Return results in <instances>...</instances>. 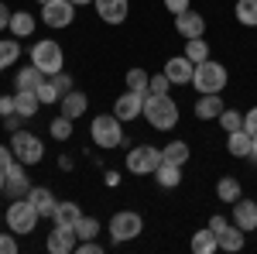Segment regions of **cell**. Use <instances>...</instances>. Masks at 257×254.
<instances>
[{
  "instance_id": "obj_51",
  "label": "cell",
  "mask_w": 257,
  "mask_h": 254,
  "mask_svg": "<svg viewBox=\"0 0 257 254\" xmlns=\"http://www.w3.org/2000/svg\"><path fill=\"white\" fill-rule=\"evenodd\" d=\"M7 189V172H0V193Z\"/></svg>"
},
{
  "instance_id": "obj_33",
  "label": "cell",
  "mask_w": 257,
  "mask_h": 254,
  "mask_svg": "<svg viewBox=\"0 0 257 254\" xmlns=\"http://www.w3.org/2000/svg\"><path fill=\"white\" fill-rule=\"evenodd\" d=\"M48 131H52V137H55V141H69V137H72V117L59 114V117L48 124Z\"/></svg>"
},
{
  "instance_id": "obj_37",
  "label": "cell",
  "mask_w": 257,
  "mask_h": 254,
  "mask_svg": "<svg viewBox=\"0 0 257 254\" xmlns=\"http://www.w3.org/2000/svg\"><path fill=\"white\" fill-rule=\"evenodd\" d=\"M38 100H41V107H48V103H59V100H62V93L55 90V82H52V79H45V82L38 86Z\"/></svg>"
},
{
  "instance_id": "obj_31",
  "label": "cell",
  "mask_w": 257,
  "mask_h": 254,
  "mask_svg": "<svg viewBox=\"0 0 257 254\" xmlns=\"http://www.w3.org/2000/svg\"><path fill=\"white\" fill-rule=\"evenodd\" d=\"M185 59L189 62H206L209 59V41L206 38H185Z\"/></svg>"
},
{
  "instance_id": "obj_48",
  "label": "cell",
  "mask_w": 257,
  "mask_h": 254,
  "mask_svg": "<svg viewBox=\"0 0 257 254\" xmlns=\"http://www.w3.org/2000/svg\"><path fill=\"white\" fill-rule=\"evenodd\" d=\"M11 14H14V11H11L7 4H0V31H7V28H11Z\"/></svg>"
},
{
  "instance_id": "obj_21",
  "label": "cell",
  "mask_w": 257,
  "mask_h": 254,
  "mask_svg": "<svg viewBox=\"0 0 257 254\" xmlns=\"http://www.w3.org/2000/svg\"><path fill=\"white\" fill-rule=\"evenodd\" d=\"M45 79L48 76L41 72L38 65H24L18 76H14V86H18V90H28V93H38V86L45 82Z\"/></svg>"
},
{
  "instance_id": "obj_6",
  "label": "cell",
  "mask_w": 257,
  "mask_h": 254,
  "mask_svg": "<svg viewBox=\"0 0 257 254\" xmlns=\"http://www.w3.org/2000/svg\"><path fill=\"white\" fill-rule=\"evenodd\" d=\"M11 151H14V158L18 161H24V165H38L41 158H45V144H41L38 134H31V131H14L11 134Z\"/></svg>"
},
{
  "instance_id": "obj_9",
  "label": "cell",
  "mask_w": 257,
  "mask_h": 254,
  "mask_svg": "<svg viewBox=\"0 0 257 254\" xmlns=\"http://www.w3.org/2000/svg\"><path fill=\"white\" fill-rule=\"evenodd\" d=\"M41 21L48 28H69L76 21V4L72 0H48V4H41Z\"/></svg>"
},
{
  "instance_id": "obj_16",
  "label": "cell",
  "mask_w": 257,
  "mask_h": 254,
  "mask_svg": "<svg viewBox=\"0 0 257 254\" xmlns=\"http://www.w3.org/2000/svg\"><path fill=\"white\" fill-rule=\"evenodd\" d=\"M93 4H96V14L106 24H123L127 14H131V4L127 0H93Z\"/></svg>"
},
{
  "instance_id": "obj_39",
  "label": "cell",
  "mask_w": 257,
  "mask_h": 254,
  "mask_svg": "<svg viewBox=\"0 0 257 254\" xmlns=\"http://www.w3.org/2000/svg\"><path fill=\"white\" fill-rule=\"evenodd\" d=\"M52 79V82H55V90H59L62 97H65V93H69V90H72V76H69V72H65V69H62V72H55V76H48Z\"/></svg>"
},
{
  "instance_id": "obj_36",
  "label": "cell",
  "mask_w": 257,
  "mask_h": 254,
  "mask_svg": "<svg viewBox=\"0 0 257 254\" xmlns=\"http://www.w3.org/2000/svg\"><path fill=\"white\" fill-rule=\"evenodd\" d=\"M219 127L230 134V131H240L243 127V114H237V110H223L219 114Z\"/></svg>"
},
{
  "instance_id": "obj_34",
  "label": "cell",
  "mask_w": 257,
  "mask_h": 254,
  "mask_svg": "<svg viewBox=\"0 0 257 254\" xmlns=\"http://www.w3.org/2000/svg\"><path fill=\"white\" fill-rule=\"evenodd\" d=\"M99 234V220L96 216H79V223H76V237L79 240H93Z\"/></svg>"
},
{
  "instance_id": "obj_4",
  "label": "cell",
  "mask_w": 257,
  "mask_h": 254,
  "mask_svg": "<svg viewBox=\"0 0 257 254\" xmlns=\"http://www.w3.org/2000/svg\"><path fill=\"white\" fill-rule=\"evenodd\" d=\"M31 65H38L45 76H55L65 69V52L55 38H41L35 48H31Z\"/></svg>"
},
{
  "instance_id": "obj_35",
  "label": "cell",
  "mask_w": 257,
  "mask_h": 254,
  "mask_svg": "<svg viewBox=\"0 0 257 254\" xmlns=\"http://www.w3.org/2000/svg\"><path fill=\"white\" fill-rule=\"evenodd\" d=\"M148 82H151V76L144 69H131L127 72V90H134V93H144L148 97Z\"/></svg>"
},
{
  "instance_id": "obj_8",
  "label": "cell",
  "mask_w": 257,
  "mask_h": 254,
  "mask_svg": "<svg viewBox=\"0 0 257 254\" xmlns=\"http://www.w3.org/2000/svg\"><path fill=\"white\" fill-rule=\"evenodd\" d=\"M110 237H113V244H127V240H134V237H141V230H144V220H141V213H131V210H123V213H113L110 216Z\"/></svg>"
},
{
  "instance_id": "obj_10",
  "label": "cell",
  "mask_w": 257,
  "mask_h": 254,
  "mask_svg": "<svg viewBox=\"0 0 257 254\" xmlns=\"http://www.w3.org/2000/svg\"><path fill=\"white\" fill-rule=\"evenodd\" d=\"M168 82H175V86H189L192 76H196V62H189L185 55H172V59L165 62V69H161Z\"/></svg>"
},
{
  "instance_id": "obj_54",
  "label": "cell",
  "mask_w": 257,
  "mask_h": 254,
  "mask_svg": "<svg viewBox=\"0 0 257 254\" xmlns=\"http://www.w3.org/2000/svg\"><path fill=\"white\" fill-rule=\"evenodd\" d=\"M38 4H48V0H38Z\"/></svg>"
},
{
  "instance_id": "obj_50",
  "label": "cell",
  "mask_w": 257,
  "mask_h": 254,
  "mask_svg": "<svg viewBox=\"0 0 257 254\" xmlns=\"http://www.w3.org/2000/svg\"><path fill=\"white\" fill-rule=\"evenodd\" d=\"M247 158H250V161H257V137H254V144H250V155H247Z\"/></svg>"
},
{
  "instance_id": "obj_32",
  "label": "cell",
  "mask_w": 257,
  "mask_h": 254,
  "mask_svg": "<svg viewBox=\"0 0 257 254\" xmlns=\"http://www.w3.org/2000/svg\"><path fill=\"white\" fill-rule=\"evenodd\" d=\"M233 14H237V21L243 28H257V0H237Z\"/></svg>"
},
{
  "instance_id": "obj_18",
  "label": "cell",
  "mask_w": 257,
  "mask_h": 254,
  "mask_svg": "<svg viewBox=\"0 0 257 254\" xmlns=\"http://www.w3.org/2000/svg\"><path fill=\"white\" fill-rule=\"evenodd\" d=\"M192 110H196L199 120H219V114H223L226 107H223L219 93H202V97L196 100V107H192Z\"/></svg>"
},
{
  "instance_id": "obj_5",
  "label": "cell",
  "mask_w": 257,
  "mask_h": 254,
  "mask_svg": "<svg viewBox=\"0 0 257 254\" xmlns=\"http://www.w3.org/2000/svg\"><path fill=\"white\" fill-rule=\"evenodd\" d=\"M4 220H7V227H11L14 234H31V230L38 227L41 216H38V210L31 206V199L21 196V199H11V206H7Z\"/></svg>"
},
{
  "instance_id": "obj_28",
  "label": "cell",
  "mask_w": 257,
  "mask_h": 254,
  "mask_svg": "<svg viewBox=\"0 0 257 254\" xmlns=\"http://www.w3.org/2000/svg\"><path fill=\"white\" fill-rule=\"evenodd\" d=\"M192 251L196 254H213V251H219V240H216V234L206 227V230H196L192 234Z\"/></svg>"
},
{
  "instance_id": "obj_1",
  "label": "cell",
  "mask_w": 257,
  "mask_h": 254,
  "mask_svg": "<svg viewBox=\"0 0 257 254\" xmlns=\"http://www.w3.org/2000/svg\"><path fill=\"white\" fill-rule=\"evenodd\" d=\"M141 114L148 117V124H151L155 131H172L178 124V103L168 97V93H148Z\"/></svg>"
},
{
  "instance_id": "obj_14",
  "label": "cell",
  "mask_w": 257,
  "mask_h": 254,
  "mask_svg": "<svg viewBox=\"0 0 257 254\" xmlns=\"http://www.w3.org/2000/svg\"><path fill=\"white\" fill-rule=\"evenodd\" d=\"M175 31L182 38H202L206 35V18L199 11H185V14L175 18Z\"/></svg>"
},
{
  "instance_id": "obj_49",
  "label": "cell",
  "mask_w": 257,
  "mask_h": 254,
  "mask_svg": "<svg viewBox=\"0 0 257 254\" xmlns=\"http://www.w3.org/2000/svg\"><path fill=\"white\" fill-rule=\"evenodd\" d=\"M59 168H62V172H69V168H72V158L62 155V158H59Z\"/></svg>"
},
{
  "instance_id": "obj_26",
  "label": "cell",
  "mask_w": 257,
  "mask_h": 254,
  "mask_svg": "<svg viewBox=\"0 0 257 254\" xmlns=\"http://www.w3.org/2000/svg\"><path fill=\"white\" fill-rule=\"evenodd\" d=\"M240 196H243V186H240V179L223 176V179L216 182V199H219V203H237Z\"/></svg>"
},
{
  "instance_id": "obj_40",
  "label": "cell",
  "mask_w": 257,
  "mask_h": 254,
  "mask_svg": "<svg viewBox=\"0 0 257 254\" xmlns=\"http://www.w3.org/2000/svg\"><path fill=\"white\" fill-rule=\"evenodd\" d=\"M168 86H172V82H168V76H165V72H161V76H151L148 93H168Z\"/></svg>"
},
{
  "instance_id": "obj_44",
  "label": "cell",
  "mask_w": 257,
  "mask_h": 254,
  "mask_svg": "<svg viewBox=\"0 0 257 254\" xmlns=\"http://www.w3.org/2000/svg\"><path fill=\"white\" fill-rule=\"evenodd\" d=\"M7 114H14V93H4L0 97V120L7 117Z\"/></svg>"
},
{
  "instance_id": "obj_38",
  "label": "cell",
  "mask_w": 257,
  "mask_h": 254,
  "mask_svg": "<svg viewBox=\"0 0 257 254\" xmlns=\"http://www.w3.org/2000/svg\"><path fill=\"white\" fill-rule=\"evenodd\" d=\"M0 254H18V240H14V230H0Z\"/></svg>"
},
{
  "instance_id": "obj_52",
  "label": "cell",
  "mask_w": 257,
  "mask_h": 254,
  "mask_svg": "<svg viewBox=\"0 0 257 254\" xmlns=\"http://www.w3.org/2000/svg\"><path fill=\"white\" fill-rule=\"evenodd\" d=\"M72 4H76V7H82V4H93V0H72Z\"/></svg>"
},
{
  "instance_id": "obj_46",
  "label": "cell",
  "mask_w": 257,
  "mask_h": 254,
  "mask_svg": "<svg viewBox=\"0 0 257 254\" xmlns=\"http://www.w3.org/2000/svg\"><path fill=\"white\" fill-rule=\"evenodd\" d=\"M11 165H14V151H11V148H4V144H0V172H7V168H11Z\"/></svg>"
},
{
  "instance_id": "obj_7",
  "label": "cell",
  "mask_w": 257,
  "mask_h": 254,
  "mask_svg": "<svg viewBox=\"0 0 257 254\" xmlns=\"http://www.w3.org/2000/svg\"><path fill=\"white\" fill-rule=\"evenodd\" d=\"M158 165H161V148H155V144H138L127 151V172L131 176H155Z\"/></svg>"
},
{
  "instance_id": "obj_29",
  "label": "cell",
  "mask_w": 257,
  "mask_h": 254,
  "mask_svg": "<svg viewBox=\"0 0 257 254\" xmlns=\"http://www.w3.org/2000/svg\"><path fill=\"white\" fill-rule=\"evenodd\" d=\"M189 155H192V148H189L185 141H168V144L161 148V158H165V161H175V165H185Z\"/></svg>"
},
{
  "instance_id": "obj_2",
  "label": "cell",
  "mask_w": 257,
  "mask_h": 254,
  "mask_svg": "<svg viewBox=\"0 0 257 254\" xmlns=\"http://www.w3.org/2000/svg\"><path fill=\"white\" fill-rule=\"evenodd\" d=\"M89 134H93V144L103 148V151H113L123 144V120L117 114H99L89 124Z\"/></svg>"
},
{
  "instance_id": "obj_22",
  "label": "cell",
  "mask_w": 257,
  "mask_h": 254,
  "mask_svg": "<svg viewBox=\"0 0 257 254\" xmlns=\"http://www.w3.org/2000/svg\"><path fill=\"white\" fill-rule=\"evenodd\" d=\"M38 107H41L38 93H28V90H18V93H14V114H21L24 120L35 117V114H38Z\"/></svg>"
},
{
  "instance_id": "obj_47",
  "label": "cell",
  "mask_w": 257,
  "mask_h": 254,
  "mask_svg": "<svg viewBox=\"0 0 257 254\" xmlns=\"http://www.w3.org/2000/svg\"><path fill=\"white\" fill-rule=\"evenodd\" d=\"M226 227H230V220H226V216H209V230H213V234H219V230H226Z\"/></svg>"
},
{
  "instance_id": "obj_13",
  "label": "cell",
  "mask_w": 257,
  "mask_h": 254,
  "mask_svg": "<svg viewBox=\"0 0 257 254\" xmlns=\"http://www.w3.org/2000/svg\"><path fill=\"white\" fill-rule=\"evenodd\" d=\"M141 110H144V93H134V90L120 93L117 103H113V114H117L120 120H134V117H141Z\"/></svg>"
},
{
  "instance_id": "obj_11",
  "label": "cell",
  "mask_w": 257,
  "mask_h": 254,
  "mask_svg": "<svg viewBox=\"0 0 257 254\" xmlns=\"http://www.w3.org/2000/svg\"><path fill=\"white\" fill-rule=\"evenodd\" d=\"M76 244H79L76 227H59V223H55V230L48 234V240H45V247H48L52 254H72Z\"/></svg>"
},
{
  "instance_id": "obj_27",
  "label": "cell",
  "mask_w": 257,
  "mask_h": 254,
  "mask_svg": "<svg viewBox=\"0 0 257 254\" xmlns=\"http://www.w3.org/2000/svg\"><path fill=\"white\" fill-rule=\"evenodd\" d=\"M11 35L14 38H31L35 35V18L28 11H14L11 14Z\"/></svg>"
},
{
  "instance_id": "obj_20",
  "label": "cell",
  "mask_w": 257,
  "mask_h": 254,
  "mask_svg": "<svg viewBox=\"0 0 257 254\" xmlns=\"http://www.w3.org/2000/svg\"><path fill=\"white\" fill-rule=\"evenodd\" d=\"M216 240H219V251H243V244H247V234H243V230H240L237 223H230V227H226V230H219L216 234Z\"/></svg>"
},
{
  "instance_id": "obj_41",
  "label": "cell",
  "mask_w": 257,
  "mask_h": 254,
  "mask_svg": "<svg viewBox=\"0 0 257 254\" xmlns=\"http://www.w3.org/2000/svg\"><path fill=\"white\" fill-rule=\"evenodd\" d=\"M76 251L79 254H103V244H96V237H93V240H79Z\"/></svg>"
},
{
  "instance_id": "obj_45",
  "label": "cell",
  "mask_w": 257,
  "mask_h": 254,
  "mask_svg": "<svg viewBox=\"0 0 257 254\" xmlns=\"http://www.w3.org/2000/svg\"><path fill=\"white\" fill-rule=\"evenodd\" d=\"M21 124H24V117H21V114H7V117H4V127H7L11 134H14V131H21Z\"/></svg>"
},
{
  "instance_id": "obj_19",
  "label": "cell",
  "mask_w": 257,
  "mask_h": 254,
  "mask_svg": "<svg viewBox=\"0 0 257 254\" xmlns=\"http://www.w3.org/2000/svg\"><path fill=\"white\" fill-rule=\"evenodd\" d=\"M59 107H62V114H65V117L79 120L82 114H86V107H89V100H86V93H76V90H69V93L59 100Z\"/></svg>"
},
{
  "instance_id": "obj_53",
  "label": "cell",
  "mask_w": 257,
  "mask_h": 254,
  "mask_svg": "<svg viewBox=\"0 0 257 254\" xmlns=\"http://www.w3.org/2000/svg\"><path fill=\"white\" fill-rule=\"evenodd\" d=\"M0 223H4V213H0Z\"/></svg>"
},
{
  "instance_id": "obj_25",
  "label": "cell",
  "mask_w": 257,
  "mask_h": 254,
  "mask_svg": "<svg viewBox=\"0 0 257 254\" xmlns=\"http://www.w3.org/2000/svg\"><path fill=\"white\" fill-rule=\"evenodd\" d=\"M79 216H82L79 203L65 199V203H59V206H55V213H52V220H55L59 227H76V223H79Z\"/></svg>"
},
{
  "instance_id": "obj_30",
  "label": "cell",
  "mask_w": 257,
  "mask_h": 254,
  "mask_svg": "<svg viewBox=\"0 0 257 254\" xmlns=\"http://www.w3.org/2000/svg\"><path fill=\"white\" fill-rule=\"evenodd\" d=\"M21 59V41L18 38H0V69H11Z\"/></svg>"
},
{
  "instance_id": "obj_42",
  "label": "cell",
  "mask_w": 257,
  "mask_h": 254,
  "mask_svg": "<svg viewBox=\"0 0 257 254\" xmlns=\"http://www.w3.org/2000/svg\"><path fill=\"white\" fill-rule=\"evenodd\" d=\"M243 131H247L250 137H257V107H254V110H247V114H243Z\"/></svg>"
},
{
  "instance_id": "obj_15",
  "label": "cell",
  "mask_w": 257,
  "mask_h": 254,
  "mask_svg": "<svg viewBox=\"0 0 257 254\" xmlns=\"http://www.w3.org/2000/svg\"><path fill=\"white\" fill-rule=\"evenodd\" d=\"M28 189H31V182H28V172H24V161L14 158V165L7 168V189L4 193L11 199H21V196H28Z\"/></svg>"
},
{
  "instance_id": "obj_3",
  "label": "cell",
  "mask_w": 257,
  "mask_h": 254,
  "mask_svg": "<svg viewBox=\"0 0 257 254\" xmlns=\"http://www.w3.org/2000/svg\"><path fill=\"white\" fill-rule=\"evenodd\" d=\"M226 82H230L226 65H219V62H213V59H206V62H199V65H196V76H192L196 93H223Z\"/></svg>"
},
{
  "instance_id": "obj_23",
  "label": "cell",
  "mask_w": 257,
  "mask_h": 254,
  "mask_svg": "<svg viewBox=\"0 0 257 254\" xmlns=\"http://www.w3.org/2000/svg\"><path fill=\"white\" fill-rule=\"evenodd\" d=\"M250 144H254V137L247 134L243 127H240V131H230V134H226V151H230L233 158H247V155H250Z\"/></svg>"
},
{
  "instance_id": "obj_24",
  "label": "cell",
  "mask_w": 257,
  "mask_h": 254,
  "mask_svg": "<svg viewBox=\"0 0 257 254\" xmlns=\"http://www.w3.org/2000/svg\"><path fill=\"white\" fill-rule=\"evenodd\" d=\"M155 179H158L161 189H175L178 182H182V165H175V161H165V158H161V165L155 168Z\"/></svg>"
},
{
  "instance_id": "obj_12",
  "label": "cell",
  "mask_w": 257,
  "mask_h": 254,
  "mask_svg": "<svg viewBox=\"0 0 257 254\" xmlns=\"http://www.w3.org/2000/svg\"><path fill=\"white\" fill-rule=\"evenodd\" d=\"M233 223H237L243 234H250V230H257V199H243L240 196L237 203H233Z\"/></svg>"
},
{
  "instance_id": "obj_43",
  "label": "cell",
  "mask_w": 257,
  "mask_h": 254,
  "mask_svg": "<svg viewBox=\"0 0 257 254\" xmlns=\"http://www.w3.org/2000/svg\"><path fill=\"white\" fill-rule=\"evenodd\" d=\"M189 4H192V0H165V11H172V14H185V11H189Z\"/></svg>"
},
{
  "instance_id": "obj_17",
  "label": "cell",
  "mask_w": 257,
  "mask_h": 254,
  "mask_svg": "<svg viewBox=\"0 0 257 254\" xmlns=\"http://www.w3.org/2000/svg\"><path fill=\"white\" fill-rule=\"evenodd\" d=\"M28 199H31V206L38 210L41 220L52 216V213H55V206H59V199H55V193H52L48 186H31V189H28Z\"/></svg>"
}]
</instances>
